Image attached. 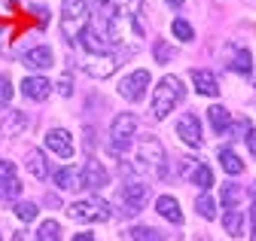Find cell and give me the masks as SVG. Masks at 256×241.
<instances>
[{
    "instance_id": "cell-1",
    "label": "cell",
    "mask_w": 256,
    "mask_h": 241,
    "mask_svg": "<svg viewBox=\"0 0 256 241\" xmlns=\"http://www.w3.org/2000/svg\"><path fill=\"white\" fill-rule=\"evenodd\" d=\"M64 34L80 70L107 80L144 40L140 0H64Z\"/></svg>"
},
{
    "instance_id": "cell-2",
    "label": "cell",
    "mask_w": 256,
    "mask_h": 241,
    "mask_svg": "<svg viewBox=\"0 0 256 241\" xmlns=\"http://www.w3.org/2000/svg\"><path fill=\"white\" fill-rule=\"evenodd\" d=\"M183 98V82L177 76H165L162 82H158L156 95H152V116L156 119H165Z\"/></svg>"
},
{
    "instance_id": "cell-3",
    "label": "cell",
    "mask_w": 256,
    "mask_h": 241,
    "mask_svg": "<svg viewBox=\"0 0 256 241\" xmlns=\"http://www.w3.org/2000/svg\"><path fill=\"white\" fill-rule=\"evenodd\" d=\"M138 134V119L132 113H119L110 126V144H113V153H125L128 146L134 144Z\"/></svg>"
},
{
    "instance_id": "cell-4",
    "label": "cell",
    "mask_w": 256,
    "mask_h": 241,
    "mask_svg": "<svg viewBox=\"0 0 256 241\" xmlns=\"http://www.w3.org/2000/svg\"><path fill=\"white\" fill-rule=\"evenodd\" d=\"M70 220H82V223H104L110 220V204L104 198H92V202H76L68 208Z\"/></svg>"
},
{
    "instance_id": "cell-5",
    "label": "cell",
    "mask_w": 256,
    "mask_h": 241,
    "mask_svg": "<svg viewBox=\"0 0 256 241\" xmlns=\"http://www.w3.org/2000/svg\"><path fill=\"white\" fill-rule=\"evenodd\" d=\"M138 165L144 171H152V174L162 171V165H165V146L158 144V138H144L140 140V146H138Z\"/></svg>"
},
{
    "instance_id": "cell-6",
    "label": "cell",
    "mask_w": 256,
    "mask_h": 241,
    "mask_svg": "<svg viewBox=\"0 0 256 241\" xmlns=\"http://www.w3.org/2000/svg\"><path fill=\"white\" fill-rule=\"evenodd\" d=\"M146 86H150V70H134V74H128L119 82V95L125 101H140V95L146 92Z\"/></svg>"
},
{
    "instance_id": "cell-7",
    "label": "cell",
    "mask_w": 256,
    "mask_h": 241,
    "mask_svg": "<svg viewBox=\"0 0 256 241\" xmlns=\"http://www.w3.org/2000/svg\"><path fill=\"white\" fill-rule=\"evenodd\" d=\"M46 146L52 150L55 156H61V159L74 156V138H70V132H64V128H52L46 134Z\"/></svg>"
},
{
    "instance_id": "cell-8",
    "label": "cell",
    "mask_w": 256,
    "mask_h": 241,
    "mask_svg": "<svg viewBox=\"0 0 256 241\" xmlns=\"http://www.w3.org/2000/svg\"><path fill=\"white\" fill-rule=\"evenodd\" d=\"M177 134H180V140L189 144L192 150L202 146V126H198V119L192 116V113H186L180 122H177Z\"/></svg>"
},
{
    "instance_id": "cell-9",
    "label": "cell",
    "mask_w": 256,
    "mask_h": 241,
    "mask_svg": "<svg viewBox=\"0 0 256 241\" xmlns=\"http://www.w3.org/2000/svg\"><path fill=\"white\" fill-rule=\"evenodd\" d=\"M24 128H28V116L22 110H4V116H0V132L6 138H18Z\"/></svg>"
},
{
    "instance_id": "cell-10",
    "label": "cell",
    "mask_w": 256,
    "mask_h": 241,
    "mask_svg": "<svg viewBox=\"0 0 256 241\" xmlns=\"http://www.w3.org/2000/svg\"><path fill=\"white\" fill-rule=\"evenodd\" d=\"M52 62H55V55H52L49 46H30V49L24 52V64L34 68V70H49Z\"/></svg>"
},
{
    "instance_id": "cell-11",
    "label": "cell",
    "mask_w": 256,
    "mask_h": 241,
    "mask_svg": "<svg viewBox=\"0 0 256 241\" xmlns=\"http://www.w3.org/2000/svg\"><path fill=\"white\" fill-rule=\"evenodd\" d=\"M22 92L28 98H34V101H46L49 92H52V86H49L46 76H28V80H22Z\"/></svg>"
},
{
    "instance_id": "cell-12",
    "label": "cell",
    "mask_w": 256,
    "mask_h": 241,
    "mask_svg": "<svg viewBox=\"0 0 256 241\" xmlns=\"http://www.w3.org/2000/svg\"><path fill=\"white\" fill-rule=\"evenodd\" d=\"M107 171L98 165V162H88L86 168H82V186H88V190H101V186H107Z\"/></svg>"
},
{
    "instance_id": "cell-13",
    "label": "cell",
    "mask_w": 256,
    "mask_h": 241,
    "mask_svg": "<svg viewBox=\"0 0 256 241\" xmlns=\"http://www.w3.org/2000/svg\"><path fill=\"white\" fill-rule=\"evenodd\" d=\"M146 186L140 184V180H128L125 184V202H128V208L132 210H140L144 204H146Z\"/></svg>"
},
{
    "instance_id": "cell-14",
    "label": "cell",
    "mask_w": 256,
    "mask_h": 241,
    "mask_svg": "<svg viewBox=\"0 0 256 241\" xmlns=\"http://www.w3.org/2000/svg\"><path fill=\"white\" fill-rule=\"evenodd\" d=\"M156 208H158V214H162L168 223H174V226H180L183 223V210H180V204L171 198V196H162L156 202Z\"/></svg>"
},
{
    "instance_id": "cell-15",
    "label": "cell",
    "mask_w": 256,
    "mask_h": 241,
    "mask_svg": "<svg viewBox=\"0 0 256 241\" xmlns=\"http://www.w3.org/2000/svg\"><path fill=\"white\" fill-rule=\"evenodd\" d=\"M192 82H196V92L198 95H216L220 92V86H216V80L208 74V70H192Z\"/></svg>"
},
{
    "instance_id": "cell-16",
    "label": "cell",
    "mask_w": 256,
    "mask_h": 241,
    "mask_svg": "<svg viewBox=\"0 0 256 241\" xmlns=\"http://www.w3.org/2000/svg\"><path fill=\"white\" fill-rule=\"evenodd\" d=\"M208 119H210V126H214V132H229V126H232V116H229V110L226 107H220V104H214L210 110H208Z\"/></svg>"
},
{
    "instance_id": "cell-17",
    "label": "cell",
    "mask_w": 256,
    "mask_h": 241,
    "mask_svg": "<svg viewBox=\"0 0 256 241\" xmlns=\"http://www.w3.org/2000/svg\"><path fill=\"white\" fill-rule=\"evenodd\" d=\"M222 226H226V232L232 238H241L244 235V214H241V210H235V208H229V214L222 217Z\"/></svg>"
},
{
    "instance_id": "cell-18",
    "label": "cell",
    "mask_w": 256,
    "mask_h": 241,
    "mask_svg": "<svg viewBox=\"0 0 256 241\" xmlns=\"http://www.w3.org/2000/svg\"><path fill=\"white\" fill-rule=\"evenodd\" d=\"M28 168H30V174H34L37 180H46L49 177V165H46V159H43L40 150H34V153L28 156Z\"/></svg>"
},
{
    "instance_id": "cell-19",
    "label": "cell",
    "mask_w": 256,
    "mask_h": 241,
    "mask_svg": "<svg viewBox=\"0 0 256 241\" xmlns=\"http://www.w3.org/2000/svg\"><path fill=\"white\" fill-rule=\"evenodd\" d=\"M55 184H58L61 190H80L82 180H76L70 168H58V171H55Z\"/></svg>"
},
{
    "instance_id": "cell-20",
    "label": "cell",
    "mask_w": 256,
    "mask_h": 241,
    "mask_svg": "<svg viewBox=\"0 0 256 241\" xmlns=\"http://www.w3.org/2000/svg\"><path fill=\"white\" fill-rule=\"evenodd\" d=\"M220 165H222V171H229V174H241L244 171V162L232 153V150H222V153H220Z\"/></svg>"
},
{
    "instance_id": "cell-21",
    "label": "cell",
    "mask_w": 256,
    "mask_h": 241,
    "mask_svg": "<svg viewBox=\"0 0 256 241\" xmlns=\"http://www.w3.org/2000/svg\"><path fill=\"white\" fill-rule=\"evenodd\" d=\"M37 241H61V226L55 220H43V226L37 232Z\"/></svg>"
},
{
    "instance_id": "cell-22",
    "label": "cell",
    "mask_w": 256,
    "mask_h": 241,
    "mask_svg": "<svg viewBox=\"0 0 256 241\" xmlns=\"http://www.w3.org/2000/svg\"><path fill=\"white\" fill-rule=\"evenodd\" d=\"M196 210H198L204 220H214V217H216V202H214V196H198Z\"/></svg>"
},
{
    "instance_id": "cell-23",
    "label": "cell",
    "mask_w": 256,
    "mask_h": 241,
    "mask_svg": "<svg viewBox=\"0 0 256 241\" xmlns=\"http://www.w3.org/2000/svg\"><path fill=\"white\" fill-rule=\"evenodd\" d=\"M22 192V180L10 177V180H0V198H16Z\"/></svg>"
},
{
    "instance_id": "cell-24",
    "label": "cell",
    "mask_w": 256,
    "mask_h": 241,
    "mask_svg": "<svg viewBox=\"0 0 256 241\" xmlns=\"http://www.w3.org/2000/svg\"><path fill=\"white\" fill-rule=\"evenodd\" d=\"M232 70H235V74H244V76L250 74V52H247V49H238V52H235V58H232Z\"/></svg>"
},
{
    "instance_id": "cell-25",
    "label": "cell",
    "mask_w": 256,
    "mask_h": 241,
    "mask_svg": "<svg viewBox=\"0 0 256 241\" xmlns=\"http://www.w3.org/2000/svg\"><path fill=\"white\" fill-rule=\"evenodd\" d=\"M192 180H196L198 186L210 190V186H214V171H210V168H204V165H198L196 171H192Z\"/></svg>"
},
{
    "instance_id": "cell-26",
    "label": "cell",
    "mask_w": 256,
    "mask_h": 241,
    "mask_svg": "<svg viewBox=\"0 0 256 241\" xmlns=\"http://www.w3.org/2000/svg\"><path fill=\"white\" fill-rule=\"evenodd\" d=\"M174 37L183 40V43H189L192 37H196V31H192V24H189L186 18H177V22H174Z\"/></svg>"
},
{
    "instance_id": "cell-27",
    "label": "cell",
    "mask_w": 256,
    "mask_h": 241,
    "mask_svg": "<svg viewBox=\"0 0 256 241\" xmlns=\"http://www.w3.org/2000/svg\"><path fill=\"white\" fill-rule=\"evenodd\" d=\"M16 217L22 220V223H30L37 217V204H30V202H18L16 204Z\"/></svg>"
},
{
    "instance_id": "cell-28",
    "label": "cell",
    "mask_w": 256,
    "mask_h": 241,
    "mask_svg": "<svg viewBox=\"0 0 256 241\" xmlns=\"http://www.w3.org/2000/svg\"><path fill=\"white\" fill-rule=\"evenodd\" d=\"M132 238H134V241H165L162 235H158L156 229H150V226H138V229H132Z\"/></svg>"
},
{
    "instance_id": "cell-29",
    "label": "cell",
    "mask_w": 256,
    "mask_h": 241,
    "mask_svg": "<svg viewBox=\"0 0 256 241\" xmlns=\"http://www.w3.org/2000/svg\"><path fill=\"white\" fill-rule=\"evenodd\" d=\"M238 202H241L238 186H235V184H226V186H222V204H226V208H235Z\"/></svg>"
},
{
    "instance_id": "cell-30",
    "label": "cell",
    "mask_w": 256,
    "mask_h": 241,
    "mask_svg": "<svg viewBox=\"0 0 256 241\" xmlns=\"http://www.w3.org/2000/svg\"><path fill=\"white\" fill-rule=\"evenodd\" d=\"M12 101V82L10 76H0V104H10Z\"/></svg>"
},
{
    "instance_id": "cell-31",
    "label": "cell",
    "mask_w": 256,
    "mask_h": 241,
    "mask_svg": "<svg viewBox=\"0 0 256 241\" xmlns=\"http://www.w3.org/2000/svg\"><path fill=\"white\" fill-rule=\"evenodd\" d=\"M10 177H16V165L6 162V159H0V180H10Z\"/></svg>"
},
{
    "instance_id": "cell-32",
    "label": "cell",
    "mask_w": 256,
    "mask_h": 241,
    "mask_svg": "<svg viewBox=\"0 0 256 241\" xmlns=\"http://www.w3.org/2000/svg\"><path fill=\"white\" fill-rule=\"evenodd\" d=\"M58 86H61V95H64V98H68V95H70V92H74V80H70V74H64V76H61V82H58Z\"/></svg>"
},
{
    "instance_id": "cell-33",
    "label": "cell",
    "mask_w": 256,
    "mask_h": 241,
    "mask_svg": "<svg viewBox=\"0 0 256 241\" xmlns=\"http://www.w3.org/2000/svg\"><path fill=\"white\" fill-rule=\"evenodd\" d=\"M156 62H171V49H165V43H156Z\"/></svg>"
},
{
    "instance_id": "cell-34",
    "label": "cell",
    "mask_w": 256,
    "mask_h": 241,
    "mask_svg": "<svg viewBox=\"0 0 256 241\" xmlns=\"http://www.w3.org/2000/svg\"><path fill=\"white\" fill-rule=\"evenodd\" d=\"M247 150H250V156H256V132L253 128L247 132Z\"/></svg>"
},
{
    "instance_id": "cell-35",
    "label": "cell",
    "mask_w": 256,
    "mask_h": 241,
    "mask_svg": "<svg viewBox=\"0 0 256 241\" xmlns=\"http://www.w3.org/2000/svg\"><path fill=\"white\" fill-rule=\"evenodd\" d=\"M74 241H94V235L92 232H80V235H74Z\"/></svg>"
},
{
    "instance_id": "cell-36",
    "label": "cell",
    "mask_w": 256,
    "mask_h": 241,
    "mask_svg": "<svg viewBox=\"0 0 256 241\" xmlns=\"http://www.w3.org/2000/svg\"><path fill=\"white\" fill-rule=\"evenodd\" d=\"M253 241H256V202H253Z\"/></svg>"
},
{
    "instance_id": "cell-37",
    "label": "cell",
    "mask_w": 256,
    "mask_h": 241,
    "mask_svg": "<svg viewBox=\"0 0 256 241\" xmlns=\"http://www.w3.org/2000/svg\"><path fill=\"white\" fill-rule=\"evenodd\" d=\"M168 4H171V6H183V4H186V0H168Z\"/></svg>"
},
{
    "instance_id": "cell-38",
    "label": "cell",
    "mask_w": 256,
    "mask_h": 241,
    "mask_svg": "<svg viewBox=\"0 0 256 241\" xmlns=\"http://www.w3.org/2000/svg\"><path fill=\"white\" fill-rule=\"evenodd\" d=\"M12 241H24V235H16V238H12Z\"/></svg>"
}]
</instances>
